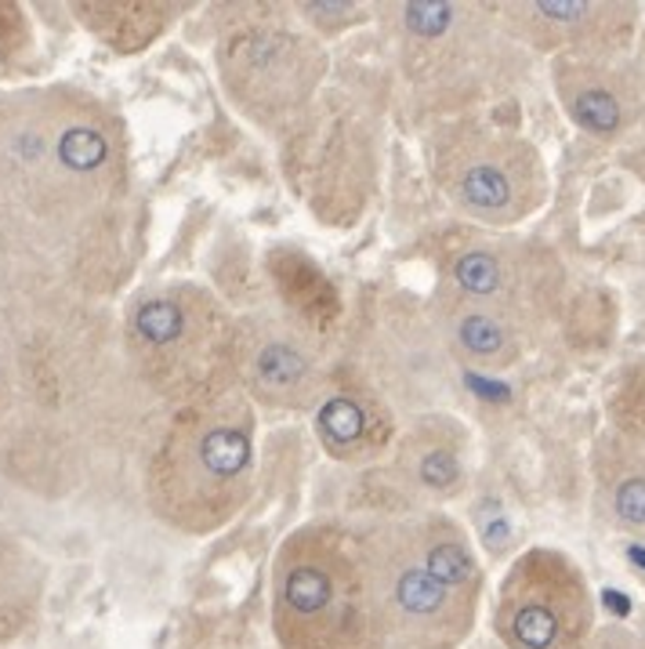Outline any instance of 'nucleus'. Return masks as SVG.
I'll return each mask as SVG.
<instances>
[{
	"label": "nucleus",
	"mask_w": 645,
	"mask_h": 649,
	"mask_svg": "<svg viewBox=\"0 0 645 649\" xmlns=\"http://www.w3.org/2000/svg\"><path fill=\"white\" fill-rule=\"evenodd\" d=\"M250 465V435L244 424L233 421H211L193 435L174 443V498L196 512V498L203 493L207 512H214V501L225 498L236 482L244 479Z\"/></svg>",
	"instance_id": "nucleus-1"
},
{
	"label": "nucleus",
	"mask_w": 645,
	"mask_h": 649,
	"mask_svg": "<svg viewBox=\"0 0 645 649\" xmlns=\"http://www.w3.org/2000/svg\"><path fill=\"white\" fill-rule=\"evenodd\" d=\"M254 385L272 399L302 396L308 385V360L294 345L272 341L254 356Z\"/></svg>",
	"instance_id": "nucleus-2"
},
{
	"label": "nucleus",
	"mask_w": 645,
	"mask_h": 649,
	"mask_svg": "<svg viewBox=\"0 0 645 649\" xmlns=\"http://www.w3.org/2000/svg\"><path fill=\"white\" fill-rule=\"evenodd\" d=\"M283 603L291 606L297 617H319L333 603V573L322 562H294L283 573Z\"/></svg>",
	"instance_id": "nucleus-3"
},
{
	"label": "nucleus",
	"mask_w": 645,
	"mask_h": 649,
	"mask_svg": "<svg viewBox=\"0 0 645 649\" xmlns=\"http://www.w3.org/2000/svg\"><path fill=\"white\" fill-rule=\"evenodd\" d=\"M135 330L138 338L152 349H174L185 341V312L182 305L171 298H152L138 309L135 316Z\"/></svg>",
	"instance_id": "nucleus-4"
},
{
	"label": "nucleus",
	"mask_w": 645,
	"mask_h": 649,
	"mask_svg": "<svg viewBox=\"0 0 645 649\" xmlns=\"http://www.w3.org/2000/svg\"><path fill=\"white\" fill-rule=\"evenodd\" d=\"M396 603L410 617H435L446 606V588L425 573V566H403L396 573Z\"/></svg>",
	"instance_id": "nucleus-5"
},
{
	"label": "nucleus",
	"mask_w": 645,
	"mask_h": 649,
	"mask_svg": "<svg viewBox=\"0 0 645 649\" xmlns=\"http://www.w3.org/2000/svg\"><path fill=\"white\" fill-rule=\"evenodd\" d=\"M319 429L322 435L333 443V446H352L363 440L366 432V418H363V407L355 403L349 396H338L330 399L327 407L319 410Z\"/></svg>",
	"instance_id": "nucleus-6"
},
{
	"label": "nucleus",
	"mask_w": 645,
	"mask_h": 649,
	"mask_svg": "<svg viewBox=\"0 0 645 649\" xmlns=\"http://www.w3.org/2000/svg\"><path fill=\"white\" fill-rule=\"evenodd\" d=\"M425 573L443 588H457L472 577V559L457 540H435L425 548Z\"/></svg>",
	"instance_id": "nucleus-7"
},
{
	"label": "nucleus",
	"mask_w": 645,
	"mask_h": 649,
	"mask_svg": "<svg viewBox=\"0 0 645 649\" xmlns=\"http://www.w3.org/2000/svg\"><path fill=\"white\" fill-rule=\"evenodd\" d=\"M461 193H464V200H468L472 207L494 210V207H505L508 204L511 185L505 179V171L494 168V163H475V168L464 174Z\"/></svg>",
	"instance_id": "nucleus-8"
},
{
	"label": "nucleus",
	"mask_w": 645,
	"mask_h": 649,
	"mask_svg": "<svg viewBox=\"0 0 645 649\" xmlns=\"http://www.w3.org/2000/svg\"><path fill=\"white\" fill-rule=\"evenodd\" d=\"M511 635L522 649H552L558 639V617L547 606H522L511 620Z\"/></svg>",
	"instance_id": "nucleus-9"
},
{
	"label": "nucleus",
	"mask_w": 645,
	"mask_h": 649,
	"mask_svg": "<svg viewBox=\"0 0 645 649\" xmlns=\"http://www.w3.org/2000/svg\"><path fill=\"white\" fill-rule=\"evenodd\" d=\"M58 157H63L66 168H73V171L99 168V163L105 160V141H102V135L88 132V127H73V132L58 141Z\"/></svg>",
	"instance_id": "nucleus-10"
},
{
	"label": "nucleus",
	"mask_w": 645,
	"mask_h": 649,
	"mask_svg": "<svg viewBox=\"0 0 645 649\" xmlns=\"http://www.w3.org/2000/svg\"><path fill=\"white\" fill-rule=\"evenodd\" d=\"M457 338L461 345L475 352V356H494V352L505 345V330H500L489 316H464V320L457 323Z\"/></svg>",
	"instance_id": "nucleus-11"
},
{
	"label": "nucleus",
	"mask_w": 645,
	"mask_h": 649,
	"mask_svg": "<svg viewBox=\"0 0 645 649\" xmlns=\"http://www.w3.org/2000/svg\"><path fill=\"white\" fill-rule=\"evenodd\" d=\"M457 283L472 294H494L500 283V269L489 254L472 251L457 262Z\"/></svg>",
	"instance_id": "nucleus-12"
},
{
	"label": "nucleus",
	"mask_w": 645,
	"mask_h": 649,
	"mask_svg": "<svg viewBox=\"0 0 645 649\" xmlns=\"http://www.w3.org/2000/svg\"><path fill=\"white\" fill-rule=\"evenodd\" d=\"M577 121L584 127H591V132H613L620 110L606 91H584L577 99Z\"/></svg>",
	"instance_id": "nucleus-13"
},
{
	"label": "nucleus",
	"mask_w": 645,
	"mask_h": 649,
	"mask_svg": "<svg viewBox=\"0 0 645 649\" xmlns=\"http://www.w3.org/2000/svg\"><path fill=\"white\" fill-rule=\"evenodd\" d=\"M616 512L627 523H645V479H627L616 490Z\"/></svg>",
	"instance_id": "nucleus-14"
},
{
	"label": "nucleus",
	"mask_w": 645,
	"mask_h": 649,
	"mask_svg": "<svg viewBox=\"0 0 645 649\" xmlns=\"http://www.w3.org/2000/svg\"><path fill=\"white\" fill-rule=\"evenodd\" d=\"M446 19H450L446 4H410L406 8V22H410V30H417V33L446 30Z\"/></svg>",
	"instance_id": "nucleus-15"
},
{
	"label": "nucleus",
	"mask_w": 645,
	"mask_h": 649,
	"mask_svg": "<svg viewBox=\"0 0 645 649\" xmlns=\"http://www.w3.org/2000/svg\"><path fill=\"white\" fill-rule=\"evenodd\" d=\"M421 479L428 487H450L457 479V465H453V457L446 451H432L421 462Z\"/></svg>",
	"instance_id": "nucleus-16"
}]
</instances>
